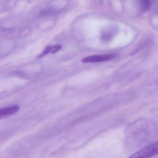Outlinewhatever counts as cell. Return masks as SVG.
I'll use <instances>...</instances> for the list:
<instances>
[{
  "label": "cell",
  "instance_id": "cell-1",
  "mask_svg": "<svg viewBox=\"0 0 158 158\" xmlns=\"http://www.w3.org/2000/svg\"><path fill=\"white\" fill-rule=\"evenodd\" d=\"M158 154V142L133 154L129 158H150Z\"/></svg>",
  "mask_w": 158,
  "mask_h": 158
},
{
  "label": "cell",
  "instance_id": "cell-2",
  "mask_svg": "<svg viewBox=\"0 0 158 158\" xmlns=\"http://www.w3.org/2000/svg\"><path fill=\"white\" fill-rule=\"evenodd\" d=\"M114 57L115 56L112 54L90 56L82 59L81 62L83 63H99L109 61Z\"/></svg>",
  "mask_w": 158,
  "mask_h": 158
},
{
  "label": "cell",
  "instance_id": "cell-3",
  "mask_svg": "<svg viewBox=\"0 0 158 158\" xmlns=\"http://www.w3.org/2000/svg\"><path fill=\"white\" fill-rule=\"evenodd\" d=\"M18 106H14L0 110V119L14 115L19 110Z\"/></svg>",
  "mask_w": 158,
  "mask_h": 158
},
{
  "label": "cell",
  "instance_id": "cell-4",
  "mask_svg": "<svg viewBox=\"0 0 158 158\" xmlns=\"http://www.w3.org/2000/svg\"><path fill=\"white\" fill-rule=\"evenodd\" d=\"M61 48H62V47H61V45H59L47 46L44 49V52L38 56V57L39 58H42V57H44L46 55L48 54L49 53H55L57 52L58 51H59L61 49Z\"/></svg>",
  "mask_w": 158,
  "mask_h": 158
},
{
  "label": "cell",
  "instance_id": "cell-5",
  "mask_svg": "<svg viewBox=\"0 0 158 158\" xmlns=\"http://www.w3.org/2000/svg\"><path fill=\"white\" fill-rule=\"evenodd\" d=\"M143 7L145 9H148L152 5V0H140Z\"/></svg>",
  "mask_w": 158,
  "mask_h": 158
}]
</instances>
